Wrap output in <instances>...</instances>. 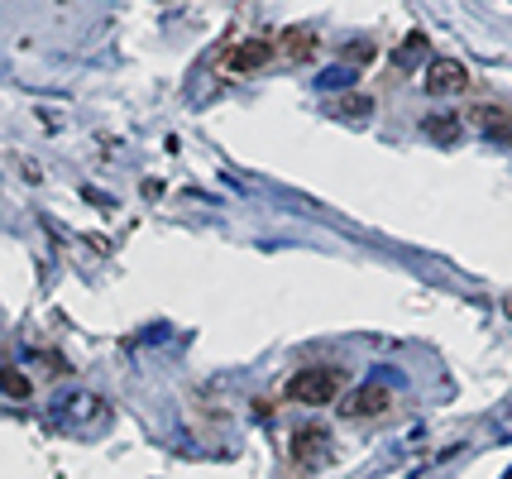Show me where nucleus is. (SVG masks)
Listing matches in <instances>:
<instances>
[{
  "instance_id": "nucleus-1",
  "label": "nucleus",
  "mask_w": 512,
  "mask_h": 479,
  "mask_svg": "<svg viewBox=\"0 0 512 479\" xmlns=\"http://www.w3.org/2000/svg\"><path fill=\"white\" fill-rule=\"evenodd\" d=\"M340 388H345L340 369L307 365V369H297V374H292L283 393H288L292 403H302V408H331V403H340Z\"/></svg>"
},
{
  "instance_id": "nucleus-2",
  "label": "nucleus",
  "mask_w": 512,
  "mask_h": 479,
  "mask_svg": "<svg viewBox=\"0 0 512 479\" xmlns=\"http://www.w3.org/2000/svg\"><path fill=\"white\" fill-rule=\"evenodd\" d=\"M393 403H398V393L374 379V384H359L355 393L340 398V417H345V422H379V417L393 412Z\"/></svg>"
},
{
  "instance_id": "nucleus-3",
  "label": "nucleus",
  "mask_w": 512,
  "mask_h": 479,
  "mask_svg": "<svg viewBox=\"0 0 512 479\" xmlns=\"http://www.w3.org/2000/svg\"><path fill=\"white\" fill-rule=\"evenodd\" d=\"M273 58H278V44H268V39H235V44L225 48L221 63L230 77H254V72H264Z\"/></svg>"
},
{
  "instance_id": "nucleus-4",
  "label": "nucleus",
  "mask_w": 512,
  "mask_h": 479,
  "mask_svg": "<svg viewBox=\"0 0 512 479\" xmlns=\"http://www.w3.org/2000/svg\"><path fill=\"white\" fill-rule=\"evenodd\" d=\"M288 456L292 465H302V470H316L321 460L331 456V436H326V427H297V432L288 436Z\"/></svg>"
},
{
  "instance_id": "nucleus-5",
  "label": "nucleus",
  "mask_w": 512,
  "mask_h": 479,
  "mask_svg": "<svg viewBox=\"0 0 512 479\" xmlns=\"http://www.w3.org/2000/svg\"><path fill=\"white\" fill-rule=\"evenodd\" d=\"M426 92L431 96L469 92V68L460 63V58H431V63H426Z\"/></svg>"
},
{
  "instance_id": "nucleus-6",
  "label": "nucleus",
  "mask_w": 512,
  "mask_h": 479,
  "mask_svg": "<svg viewBox=\"0 0 512 479\" xmlns=\"http://www.w3.org/2000/svg\"><path fill=\"white\" fill-rule=\"evenodd\" d=\"M316 48H321V39H316L312 24H292V29H283V34H278V58H283V63H292V68H297V63H312Z\"/></svg>"
},
{
  "instance_id": "nucleus-7",
  "label": "nucleus",
  "mask_w": 512,
  "mask_h": 479,
  "mask_svg": "<svg viewBox=\"0 0 512 479\" xmlns=\"http://www.w3.org/2000/svg\"><path fill=\"white\" fill-rule=\"evenodd\" d=\"M465 120L474 125V130H479V135H489V139H512V111L493 106V101H479V106H469Z\"/></svg>"
},
{
  "instance_id": "nucleus-8",
  "label": "nucleus",
  "mask_w": 512,
  "mask_h": 479,
  "mask_svg": "<svg viewBox=\"0 0 512 479\" xmlns=\"http://www.w3.org/2000/svg\"><path fill=\"white\" fill-rule=\"evenodd\" d=\"M331 115H335V120H369V115H374V101H369L364 92L335 96V101H331Z\"/></svg>"
},
{
  "instance_id": "nucleus-9",
  "label": "nucleus",
  "mask_w": 512,
  "mask_h": 479,
  "mask_svg": "<svg viewBox=\"0 0 512 479\" xmlns=\"http://www.w3.org/2000/svg\"><path fill=\"white\" fill-rule=\"evenodd\" d=\"M0 393L5 398H15V403H24V398H34V384H29V374L15 365H5L0 369Z\"/></svg>"
},
{
  "instance_id": "nucleus-10",
  "label": "nucleus",
  "mask_w": 512,
  "mask_h": 479,
  "mask_svg": "<svg viewBox=\"0 0 512 479\" xmlns=\"http://www.w3.org/2000/svg\"><path fill=\"white\" fill-rule=\"evenodd\" d=\"M422 130H426V139H441V144H455V139H460V120H455V115H426V120H422Z\"/></svg>"
},
{
  "instance_id": "nucleus-11",
  "label": "nucleus",
  "mask_w": 512,
  "mask_h": 479,
  "mask_svg": "<svg viewBox=\"0 0 512 479\" xmlns=\"http://www.w3.org/2000/svg\"><path fill=\"white\" fill-rule=\"evenodd\" d=\"M374 58V44H350V53H345V63H369Z\"/></svg>"
}]
</instances>
